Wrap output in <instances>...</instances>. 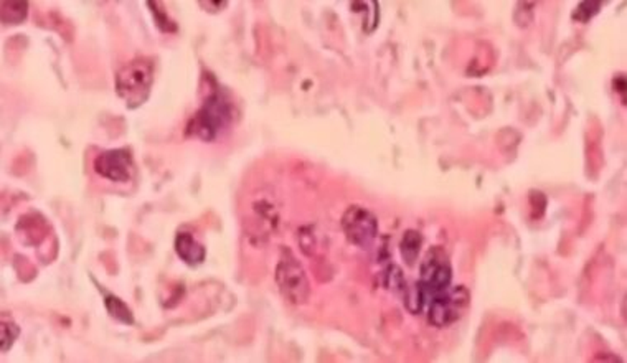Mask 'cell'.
<instances>
[{
    "instance_id": "1",
    "label": "cell",
    "mask_w": 627,
    "mask_h": 363,
    "mask_svg": "<svg viewBox=\"0 0 627 363\" xmlns=\"http://www.w3.org/2000/svg\"><path fill=\"white\" fill-rule=\"evenodd\" d=\"M154 83V63L152 60L134 58L126 63L116 74V93L126 103L127 107L143 106L147 101L150 88Z\"/></svg>"
},
{
    "instance_id": "2",
    "label": "cell",
    "mask_w": 627,
    "mask_h": 363,
    "mask_svg": "<svg viewBox=\"0 0 627 363\" xmlns=\"http://www.w3.org/2000/svg\"><path fill=\"white\" fill-rule=\"evenodd\" d=\"M235 117L233 105L218 91L211 93L187 126V134L205 143L215 140L231 124Z\"/></svg>"
},
{
    "instance_id": "3",
    "label": "cell",
    "mask_w": 627,
    "mask_h": 363,
    "mask_svg": "<svg viewBox=\"0 0 627 363\" xmlns=\"http://www.w3.org/2000/svg\"><path fill=\"white\" fill-rule=\"evenodd\" d=\"M470 294L464 286L447 287L437 292L428 303V322L435 327H449L464 317L469 309Z\"/></svg>"
},
{
    "instance_id": "4",
    "label": "cell",
    "mask_w": 627,
    "mask_h": 363,
    "mask_svg": "<svg viewBox=\"0 0 627 363\" xmlns=\"http://www.w3.org/2000/svg\"><path fill=\"white\" fill-rule=\"evenodd\" d=\"M276 284L287 303L305 304L310 294V284L304 268L289 249H282L281 259L276 266Z\"/></svg>"
},
{
    "instance_id": "5",
    "label": "cell",
    "mask_w": 627,
    "mask_h": 363,
    "mask_svg": "<svg viewBox=\"0 0 627 363\" xmlns=\"http://www.w3.org/2000/svg\"><path fill=\"white\" fill-rule=\"evenodd\" d=\"M452 281V268L444 249L440 246L431 248L424 256L419 268V289L424 292L428 303L437 292L447 289Z\"/></svg>"
},
{
    "instance_id": "6",
    "label": "cell",
    "mask_w": 627,
    "mask_h": 363,
    "mask_svg": "<svg viewBox=\"0 0 627 363\" xmlns=\"http://www.w3.org/2000/svg\"><path fill=\"white\" fill-rule=\"evenodd\" d=\"M342 230L348 243L358 248H369L378 235V220L365 206L350 205L342 216Z\"/></svg>"
},
{
    "instance_id": "7",
    "label": "cell",
    "mask_w": 627,
    "mask_h": 363,
    "mask_svg": "<svg viewBox=\"0 0 627 363\" xmlns=\"http://www.w3.org/2000/svg\"><path fill=\"white\" fill-rule=\"evenodd\" d=\"M94 172L111 182L126 183L134 176V157L129 149L105 150L94 159Z\"/></svg>"
},
{
    "instance_id": "8",
    "label": "cell",
    "mask_w": 627,
    "mask_h": 363,
    "mask_svg": "<svg viewBox=\"0 0 627 363\" xmlns=\"http://www.w3.org/2000/svg\"><path fill=\"white\" fill-rule=\"evenodd\" d=\"M176 253L187 266L197 268L205 261L206 249L202 243H198L193 235L180 231L176 237Z\"/></svg>"
},
{
    "instance_id": "9",
    "label": "cell",
    "mask_w": 627,
    "mask_h": 363,
    "mask_svg": "<svg viewBox=\"0 0 627 363\" xmlns=\"http://www.w3.org/2000/svg\"><path fill=\"white\" fill-rule=\"evenodd\" d=\"M423 246V235L418 230H407L403 233L402 243H400V253H402L403 261L408 266H414V263L418 261L419 251Z\"/></svg>"
},
{
    "instance_id": "10",
    "label": "cell",
    "mask_w": 627,
    "mask_h": 363,
    "mask_svg": "<svg viewBox=\"0 0 627 363\" xmlns=\"http://www.w3.org/2000/svg\"><path fill=\"white\" fill-rule=\"evenodd\" d=\"M105 305H106L107 312H110V315H111L112 319L119 320L121 324H126V325L134 324V314H132V310L129 309V305H127L124 301H121L117 296L107 294V292H106V294H105Z\"/></svg>"
},
{
    "instance_id": "11",
    "label": "cell",
    "mask_w": 627,
    "mask_h": 363,
    "mask_svg": "<svg viewBox=\"0 0 627 363\" xmlns=\"http://www.w3.org/2000/svg\"><path fill=\"white\" fill-rule=\"evenodd\" d=\"M0 8L6 25H20L28 15V2H2Z\"/></svg>"
},
{
    "instance_id": "12",
    "label": "cell",
    "mask_w": 627,
    "mask_h": 363,
    "mask_svg": "<svg viewBox=\"0 0 627 363\" xmlns=\"http://www.w3.org/2000/svg\"><path fill=\"white\" fill-rule=\"evenodd\" d=\"M383 284L388 291L395 292L398 296H404V292L408 289L407 281H404L403 271L400 270L396 264H391L383 272Z\"/></svg>"
},
{
    "instance_id": "13",
    "label": "cell",
    "mask_w": 627,
    "mask_h": 363,
    "mask_svg": "<svg viewBox=\"0 0 627 363\" xmlns=\"http://www.w3.org/2000/svg\"><path fill=\"white\" fill-rule=\"evenodd\" d=\"M20 336V329L18 325L13 322L12 319H7L6 315L2 317V322H0V343H2V352L6 353L12 348L13 343Z\"/></svg>"
},
{
    "instance_id": "14",
    "label": "cell",
    "mask_w": 627,
    "mask_h": 363,
    "mask_svg": "<svg viewBox=\"0 0 627 363\" xmlns=\"http://www.w3.org/2000/svg\"><path fill=\"white\" fill-rule=\"evenodd\" d=\"M147 7L152 12L155 25H157L162 32H176L177 25L173 23V20L171 17L167 15V12L162 8V4L160 2H147Z\"/></svg>"
},
{
    "instance_id": "15",
    "label": "cell",
    "mask_w": 627,
    "mask_h": 363,
    "mask_svg": "<svg viewBox=\"0 0 627 363\" xmlns=\"http://www.w3.org/2000/svg\"><path fill=\"white\" fill-rule=\"evenodd\" d=\"M601 7H602L601 2H583L576 7V11L573 13V18L579 22H588L600 12Z\"/></svg>"
},
{
    "instance_id": "16",
    "label": "cell",
    "mask_w": 627,
    "mask_h": 363,
    "mask_svg": "<svg viewBox=\"0 0 627 363\" xmlns=\"http://www.w3.org/2000/svg\"><path fill=\"white\" fill-rule=\"evenodd\" d=\"M363 7H365V18H363V30H365L367 33H370V32L375 30L376 25H378V4L374 2V6H371V11H369L370 2L369 4L363 2Z\"/></svg>"
},
{
    "instance_id": "17",
    "label": "cell",
    "mask_w": 627,
    "mask_h": 363,
    "mask_svg": "<svg viewBox=\"0 0 627 363\" xmlns=\"http://www.w3.org/2000/svg\"><path fill=\"white\" fill-rule=\"evenodd\" d=\"M614 88H616V93H621L622 96H624V101H626V88H627V84H626V78L622 77V74H619V77L614 78Z\"/></svg>"
},
{
    "instance_id": "18",
    "label": "cell",
    "mask_w": 627,
    "mask_h": 363,
    "mask_svg": "<svg viewBox=\"0 0 627 363\" xmlns=\"http://www.w3.org/2000/svg\"><path fill=\"white\" fill-rule=\"evenodd\" d=\"M200 6L202 7H206V8H211L210 12H218V11H221V8H225L226 6H228V2H200Z\"/></svg>"
}]
</instances>
